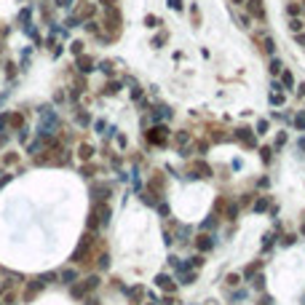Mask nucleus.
Masks as SVG:
<instances>
[{"mask_svg":"<svg viewBox=\"0 0 305 305\" xmlns=\"http://www.w3.org/2000/svg\"><path fill=\"white\" fill-rule=\"evenodd\" d=\"M284 83L292 89V83H295V78H292V73H284Z\"/></svg>","mask_w":305,"mask_h":305,"instance_id":"obj_2","label":"nucleus"},{"mask_svg":"<svg viewBox=\"0 0 305 305\" xmlns=\"http://www.w3.org/2000/svg\"><path fill=\"white\" fill-rule=\"evenodd\" d=\"M292 30H295V32H297V30H302V21H300V19H295V21H292Z\"/></svg>","mask_w":305,"mask_h":305,"instance_id":"obj_3","label":"nucleus"},{"mask_svg":"<svg viewBox=\"0 0 305 305\" xmlns=\"http://www.w3.org/2000/svg\"><path fill=\"white\" fill-rule=\"evenodd\" d=\"M249 8H252V14H254V16H260V19H263V6H260V0H252Z\"/></svg>","mask_w":305,"mask_h":305,"instance_id":"obj_1","label":"nucleus"}]
</instances>
